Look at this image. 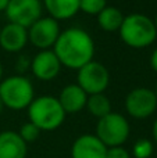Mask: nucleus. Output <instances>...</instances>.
<instances>
[{
	"label": "nucleus",
	"instance_id": "11",
	"mask_svg": "<svg viewBox=\"0 0 157 158\" xmlns=\"http://www.w3.org/2000/svg\"><path fill=\"white\" fill-rule=\"evenodd\" d=\"M107 147L96 135H81L71 147V158H106Z\"/></svg>",
	"mask_w": 157,
	"mask_h": 158
},
{
	"label": "nucleus",
	"instance_id": "19",
	"mask_svg": "<svg viewBox=\"0 0 157 158\" xmlns=\"http://www.w3.org/2000/svg\"><path fill=\"white\" fill-rule=\"evenodd\" d=\"M106 6V0H79V10L89 15H97Z\"/></svg>",
	"mask_w": 157,
	"mask_h": 158
},
{
	"label": "nucleus",
	"instance_id": "28",
	"mask_svg": "<svg viewBox=\"0 0 157 158\" xmlns=\"http://www.w3.org/2000/svg\"><path fill=\"white\" fill-rule=\"evenodd\" d=\"M2 111H3V104H2V101H0V114H2Z\"/></svg>",
	"mask_w": 157,
	"mask_h": 158
},
{
	"label": "nucleus",
	"instance_id": "12",
	"mask_svg": "<svg viewBox=\"0 0 157 158\" xmlns=\"http://www.w3.org/2000/svg\"><path fill=\"white\" fill-rule=\"evenodd\" d=\"M28 42V29L8 22L0 31V46L8 53L21 52Z\"/></svg>",
	"mask_w": 157,
	"mask_h": 158
},
{
	"label": "nucleus",
	"instance_id": "22",
	"mask_svg": "<svg viewBox=\"0 0 157 158\" xmlns=\"http://www.w3.org/2000/svg\"><path fill=\"white\" fill-rule=\"evenodd\" d=\"M18 64H19V65L17 67V68H18V71H19V72L25 71V69H27L28 67H31V61L28 60L27 57H19V60H18Z\"/></svg>",
	"mask_w": 157,
	"mask_h": 158
},
{
	"label": "nucleus",
	"instance_id": "27",
	"mask_svg": "<svg viewBox=\"0 0 157 158\" xmlns=\"http://www.w3.org/2000/svg\"><path fill=\"white\" fill-rule=\"evenodd\" d=\"M153 22H155V27H156V31H157V14H156V18L153 19Z\"/></svg>",
	"mask_w": 157,
	"mask_h": 158
},
{
	"label": "nucleus",
	"instance_id": "1",
	"mask_svg": "<svg viewBox=\"0 0 157 158\" xmlns=\"http://www.w3.org/2000/svg\"><path fill=\"white\" fill-rule=\"evenodd\" d=\"M53 52L61 67L78 71L93 60L95 42L86 31L72 27L60 32L53 46Z\"/></svg>",
	"mask_w": 157,
	"mask_h": 158
},
{
	"label": "nucleus",
	"instance_id": "15",
	"mask_svg": "<svg viewBox=\"0 0 157 158\" xmlns=\"http://www.w3.org/2000/svg\"><path fill=\"white\" fill-rule=\"evenodd\" d=\"M50 17L58 19H68L79 11V0H43Z\"/></svg>",
	"mask_w": 157,
	"mask_h": 158
},
{
	"label": "nucleus",
	"instance_id": "8",
	"mask_svg": "<svg viewBox=\"0 0 157 158\" xmlns=\"http://www.w3.org/2000/svg\"><path fill=\"white\" fill-rule=\"evenodd\" d=\"M157 108V97L155 90L147 87H136L125 97V110L135 119L149 118Z\"/></svg>",
	"mask_w": 157,
	"mask_h": 158
},
{
	"label": "nucleus",
	"instance_id": "2",
	"mask_svg": "<svg viewBox=\"0 0 157 158\" xmlns=\"http://www.w3.org/2000/svg\"><path fill=\"white\" fill-rule=\"evenodd\" d=\"M118 33L121 40L134 49H143L150 46L157 38L153 19L139 13L125 15Z\"/></svg>",
	"mask_w": 157,
	"mask_h": 158
},
{
	"label": "nucleus",
	"instance_id": "3",
	"mask_svg": "<svg viewBox=\"0 0 157 158\" xmlns=\"http://www.w3.org/2000/svg\"><path fill=\"white\" fill-rule=\"evenodd\" d=\"M66 112L54 96H40L32 100L28 107V118L39 131H54L66 119Z\"/></svg>",
	"mask_w": 157,
	"mask_h": 158
},
{
	"label": "nucleus",
	"instance_id": "24",
	"mask_svg": "<svg viewBox=\"0 0 157 158\" xmlns=\"http://www.w3.org/2000/svg\"><path fill=\"white\" fill-rule=\"evenodd\" d=\"M152 135H153V140L157 143V119L153 122V128H152Z\"/></svg>",
	"mask_w": 157,
	"mask_h": 158
},
{
	"label": "nucleus",
	"instance_id": "4",
	"mask_svg": "<svg viewBox=\"0 0 157 158\" xmlns=\"http://www.w3.org/2000/svg\"><path fill=\"white\" fill-rule=\"evenodd\" d=\"M35 98V90L28 78L13 75L0 82V101L3 107L14 111L28 108Z\"/></svg>",
	"mask_w": 157,
	"mask_h": 158
},
{
	"label": "nucleus",
	"instance_id": "5",
	"mask_svg": "<svg viewBox=\"0 0 157 158\" xmlns=\"http://www.w3.org/2000/svg\"><path fill=\"white\" fill-rule=\"evenodd\" d=\"M131 126L128 119L120 112L107 114L96 123V136L107 148L120 147L129 137Z\"/></svg>",
	"mask_w": 157,
	"mask_h": 158
},
{
	"label": "nucleus",
	"instance_id": "18",
	"mask_svg": "<svg viewBox=\"0 0 157 158\" xmlns=\"http://www.w3.org/2000/svg\"><path fill=\"white\" fill-rule=\"evenodd\" d=\"M155 150V146L149 139H139L132 147L134 158H150Z\"/></svg>",
	"mask_w": 157,
	"mask_h": 158
},
{
	"label": "nucleus",
	"instance_id": "9",
	"mask_svg": "<svg viewBox=\"0 0 157 158\" xmlns=\"http://www.w3.org/2000/svg\"><path fill=\"white\" fill-rule=\"evenodd\" d=\"M60 25L52 17H42L28 28V40L40 50H49L60 36Z\"/></svg>",
	"mask_w": 157,
	"mask_h": 158
},
{
	"label": "nucleus",
	"instance_id": "25",
	"mask_svg": "<svg viewBox=\"0 0 157 158\" xmlns=\"http://www.w3.org/2000/svg\"><path fill=\"white\" fill-rule=\"evenodd\" d=\"M8 4V0H0V11H4Z\"/></svg>",
	"mask_w": 157,
	"mask_h": 158
},
{
	"label": "nucleus",
	"instance_id": "16",
	"mask_svg": "<svg viewBox=\"0 0 157 158\" xmlns=\"http://www.w3.org/2000/svg\"><path fill=\"white\" fill-rule=\"evenodd\" d=\"M124 21V14L114 6H106L97 14V24L106 32H118Z\"/></svg>",
	"mask_w": 157,
	"mask_h": 158
},
{
	"label": "nucleus",
	"instance_id": "17",
	"mask_svg": "<svg viewBox=\"0 0 157 158\" xmlns=\"http://www.w3.org/2000/svg\"><path fill=\"white\" fill-rule=\"evenodd\" d=\"M85 108L89 111V114H92L93 117H96L97 119H100V118L106 117L107 114L111 112L110 98H108L104 93L88 96V101H86Z\"/></svg>",
	"mask_w": 157,
	"mask_h": 158
},
{
	"label": "nucleus",
	"instance_id": "14",
	"mask_svg": "<svg viewBox=\"0 0 157 158\" xmlns=\"http://www.w3.org/2000/svg\"><path fill=\"white\" fill-rule=\"evenodd\" d=\"M27 143L18 132L4 131L0 133V158H27Z\"/></svg>",
	"mask_w": 157,
	"mask_h": 158
},
{
	"label": "nucleus",
	"instance_id": "13",
	"mask_svg": "<svg viewBox=\"0 0 157 158\" xmlns=\"http://www.w3.org/2000/svg\"><path fill=\"white\" fill-rule=\"evenodd\" d=\"M57 100L66 114H75L85 108L88 94L77 83H71L63 87Z\"/></svg>",
	"mask_w": 157,
	"mask_h": 158
},
{
	"label": "nucleus",
	"instance_id": "10",
	"mask_svg": "<svg viewBox=\"0 0 157 158\" xmlns=\"http://www.w3.org/2000/svg\"><path fill=\"white\" fill-rule=\"evenodd\" d=\"M61 64L53 50H40L31 61V71L40 81H52L60 74Z\"/></svg>",
	"mask_w": 157,
	"mask_h": 158
},
{
	"label": "nucleus",
	"instance_id": "29",
	"mask_svg": "<svg viewBox=\"0 0 157 158\" xmlns=\"http://www.w3.org/2000/svg\"><path fill=\"white\" fill-rule=\"evenodd\" d=\"M155 93H156V97H157V85H156V90H155Z\"/></svg>",
	"mask_w": 157,
	"mask_h": 158
},
{
	"label": "nucleus",
	"instance_id": "6",
	"mask_svg": "<svg viewBox=\"0 0 157 158\" xmlns=\"http://www.w3.org/2000/svg\"><path fill=\"white\" fill-rule=\"evenodd\" d=\"M110 83L108 71L102 63L92 60L82 68L78 69L77 85L88 96L104 93Z\"/></svg>",
	"mask_w": 157,
	"mask_h": 158
},
{
	"label": "nucleus",
	"instance_id": "30",
	"mask_svg": "<svg viewBox=\"0 0 157 158\" xmlns=\"http://www.w3.org/2000/svg\"><path fill=\"white\" fill-rule=\"evenodd\" d=\"M0 31H2V28H0Z\"/></svg>",
	"mask_w": 157,
	"mask_h": 158
},
{
	"label": "nucleus",
	"instance_id": "20",
	"mask_svg": "<svg viewBox=\"0 0 157 158\" xmlns=\"http://www.w3.org/2000/svg\"><path fill=\"white\" fill-rule=\"evenodd\" d=\"M18 135L21 136V139L28 144V143H32L38 139L39 135H40V131H39L32 122H27V123H24V125H21Z\"/></svg>",
	"mask_w": 157,
	"mask_h": 158
},
{
	"label": "nucleus",
	"instance_id": "23",
	"mask_svg": "<svg viewBox=\"0 0 157 158\" xmlns=\"http://www.w3.org/2000/svg\"><path fill=\"white\" fill-rule=\"evenodd\" d=\"M150 67L153 68V71L157 72V49L153 50L152 56H150Z\"/></svg>",
	"mask_w": 157,
	"mask_h": 158
},
{
	"label": "nucleus",
	"instance_id": "21",
	"mask_svg": "<svg viewBox=\"0 0 157 158\" xmlns=\"http://www.w3.org/2000/svg\"><path fill=\"white\" fill-rule=\"evenodd\" d=\"M106 158H131V154L128 153V150H125L122 146H120V147L107 148Z\"/></svg>",
	"mask_w": 157,
	"mask_h": 158
},
{
	"label": "nucleus",
	"instance_id": "7",
	"mask_svg": "<svg viewBox=\"0 0 157 158\" xmlns=\"http://www.w3.org/2000/svg\"><path fill=\"white\" fill-rule=\"evenodd\" d=\"M42 10L43 6L40 0H8L4 11L11 24H17L28 29L39 18H42Z\"/></svg>",
	"mask_w": 157,
	"mask_h": 158
},
{
	"label": "nucleus",
	"instance_id": "26",
	"mask_svg": "<svg viewBox=\"0 0 157 158\" xmlns=\"http://www.w3.org/2000/svg\"><path fill=\"white\" fill-rule=\"evenodd\" d=\"M2 78H3V67L0 64V82H2Z\"/></svg>",
	"mask_w": 157,
	"mask_h": 158
}]
</instances>
